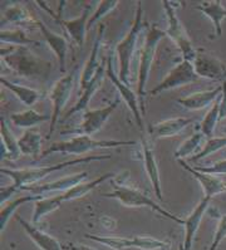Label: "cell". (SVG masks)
Listing matches in <instances>:
<instances>
[{"instance_id": "obj_1", "label": "cell", "mask_w": 226, "mask_h": 250, "mask_svg": "<svg viewBox=\"0 0 226 250\" xmlns=\"http://www.w3.org/2000/svg\"><path fill=\"white\" fill-rule=\"evenodd\" d=\"M1 61L24 78L47 81L52 73V63L32 53L27 47H1Z\"/></svg>"}, {"instance_id": "obj_2", "label": "cell", "mask_w": 226, "mask_h": 250, "mask_svg": "<svg viewBox=\"0 0 226 250\" xmlns=\"http://www.w3.org/2000/svg\"><path fill=\"white\" fill-rule=\"evenodd\" d=\"M111 159L109 155H97V156H87L80 157V159H74L67 162H59L50 166H44V167H30V168H6L1 167L0 172L5 176L10 177L13 181V185L18 190H24L25 188L37 185L41 180L45 179L50 174L57 172V171L64 170L69 166H76L80 164H88L91 161H102V160Z\"/></svg>"}, {"instance_id": "obj_3", "label": "cell", "mask_w": 226, "mask_h": 250, "mask_svg": "<svg viewBox=\"0 0 226 250\" xmlns=\"http://www.w3.org/2000/svg\"><path fill=\"white\" fill-rule=\"evenodd\" d=\"M136 141H116V140H94L91 136L80 135L65 141L53 142L50 147L43 151L41 159L49 156L52 153H64V155H83L98 148H116L135 146Z\"/></svg>"}, {"instance_id": "obj_4", "label": "cell", "mask_w": 226, "mask_h": 250, "mask_svg": "<svg viewBox=\"0 0 226 250\" xmlns=\"http://www.w3.org/2000/svg\"><path fill=\"white\" fill-rule=\"evenodd\" d=\"M166 37V30H162L157 27H151L147 32L144 44L141 49L140 64H138L137 73V96L140 101L141 111L144 115V96H146V85L150 78L151 68H152L153 59H155L156 50L160 42Z\"/></svg>"}, {"instance_id": "obj_5", "label": "cell", "mask_w": 226, "mask_h": 250, "mask_svg": "<svg viewBox=\"0 0 226 250\" xmlns=\"http://www.w3.org/2000/svg\"><path fill=\"white\" fill-rule=\"evenodd\" d=\"M142 15H144L142 1H137L136 17L135 21H133L132 27H131L129 32L127 33V36L116 45V53H117L118 58V77L126 84H131L129 83V78H131V64H132L133 54H135L138 37H140V33H141L142 27H144Z\"/></svg>"}, {"instance_id": "obj_6", "label": "cell", "mask_w": 226, "mask_h": 250, "mask_svg": "<svg viewBox=\"0 0 226 250\" xmlns=\"http://www.w3.org/2000/svg\"><path fill=\"white\" fill-rule=\"evenodd\" d=\"M103 196L109 197V199H116V200H118L122 205L127 206V208H148V209L153 210V211L162 215L164 218L172 220L173 223L180 224L182 227L185 224V220H182V219H180L175 214L164 209L160 204L151 200L146 194L138 191V190L133 188H129V186L120 185V184L116 183L115 190L109 192V194H103Z\"/></svg>"}, {"instance_id": "obj_7", "label": "cell", "mask_w": 226, "mask_h": 250, "mask_svg": "<svg viewBox=\"0 0 226 250\" xmlns=\"http://www.w3.org/2000/svg\"><path fill=\"white\" fill-rule=\"evenodd\" d=\"M162 5H164V13H166V18H167L166 36L170 37L171 41L179 47V49L181 50L184 59L192 63L195 61L197 50L195 49L190 37H188V34L186 33V29L184 28V25H182L179 17H177L176 10L173 8L172 1L164 0V1H162Z\"/></svg>"}, {"instance_id": "obj_8", "label": "cell", "mask_w": 226, "mask_h": 250, "mask_svg": "<svg viewBox=\"0 0 226 250\" xmlns=\"http://www.w3.org/2000/svg\"><path fill=\"white\" fill-rule=\"evenodd\" d=\"M84 238L92 241H96L98 244L113 250L124 249H141V250H168L170 243L159 239L147 238V236H135V238H120V236H98L85 234Z\"/></svg>"}, {"instance_id": "obj_9", "label": "cell", "mask_w": 226, "mask_h": 250, "mask_svg": "<svg viewBox=\"0 0 226 250\" xmlns=\"http://www.w3.org/2000/svg\"><path fill=\"white\" fill-rule=\"evenodd\" d=\"M73 88L74 72H72V73H68L65 74V76H63L62 78H59V80L54 83L52 89L49 91V98L50 101H52V104H53V113H52V121H50L49 132H48L47 139H50L52 135H53L54 130H56L57 122H58L59 118H61L63 108H64L65 104H67L68 101H69V98H71Z\"/></svg>"}, {"instance_id": "obj_10", "label": "cell", "mask_w": 226, "mask_h": 250, "mask_svg": "<svg viewBox=\"0 0 226 250\" xmlns=\"http://www.w3.org/2000/svg\"><path fill=\"white\" fill-rule=\"evenodd\" d=\"M197 78L199 77L195 73L194 64L184 59L182 62L175 65L170 71V73L167 74V77L162 82H160L156 87H153L148 92V94L150 96H157V94L164 93V92L170 91V89H175L182 87V85L191 84V83L196 82Z\"/></svg>"}, {"instance_id": "obj_11", "label": "cell", "mask_w": 226, "mask_h": 250, "mask_svg": "<svg viewBox=\"0 0 226 250\" xmlns=\"http://www.w3.org/2000/svg\"><path fill=\"white\" fill-rule=\"evenodd\" d=\"M106 73L107 77L112 81V83L116 85V88H117L121 98L124 101L127 107H128V108L131 109V112H132L138 128L141 131H144V125H142L144 124V122H142V115H144V113H142V111L140 109L141 106H140L137 92H133L132 89H131V87H129V84H126L124 82H122V81L120 80L118 74L115 73V71H113V59H112L111 53L108 54L106 61Z\"/></svg>"}, {"instance_id": "obj_12", "label": "cell", "mask_w": 226, "mask_h": 250, "mask_svg": "<svg viewBox=\"0 0 226 250\" xmlns=\"http://www.w3.org/2000/svg\"><path fill=\"white\" fill-rule=\"evenodd\" d=\"M192 64L197 77L215 82H226V65L216 57L205 52H197Z\"/></svg>"}, {"instance_id": "obj_13", "label": "cell", "mask_w": 226, "mask_h": 250, "mask_svg": "<svg viewBox=\"0 0 226 250\" xmlns=\"http://www.w3.org/2000/svg\"><path fill=\"white\" fill-rule=\"evenodd\" d=\"M120 103L121 98H116L115 102L109 103V104L102 107V108L91 109V111L87 109L83 113L82 124H81V126L77 130L78 133L85 136H92L94 133H97L104 126V124L111 117L112 113L117 109V107L120 106Z\"/></svg>"}, {"instance_id": "obj_14", "label": "cell", "mask_w": 226, "mask_h": 250, "mask_svg": "<svg viewBox=\"0 0 226 250\" xmlns=\"http://www.w3.org/2000/svg\"><path fill=\"white\" fill-rule=\"evenodd\" d=\"M87 177H88V172H78V174L69 175V176L56 180L53 183L29 186V188H24V191H29L30 194L37 195V196H43V194H49V192L56 191L65 192L68 190H71L72 188H74V186L84 183V180Z\"/></svg>"}, {"instance_id": "obj_15", "label": "cell", "mask_w": 226, "mask_h": 250, "mask_svg": "<svg viewBox=\"0 0 226 250\" xmlns=\"http://www.w3.org/2000/svg\"><path fill=\"white\" fill-rule=\"evenodd\" d=\"M91 12L92 5L88 4L78 18L71 19V21H64V19L61 18V15L56 18V21L61 24V27L68 33V36L71 37L72 41L80 48H82L83 44H84L85 32L88 30V21L91 19L89 18Z\"/></svg>"}, {"instance_id": "obj_16", "label": "cell", "mask_w": 226, "mask_h": 250, "mask_svg": "<svg viewBox=\"0 0 226 250\" xmlns=\"http://www.w3.org/2000/svg\"><path fill=\"white\" fill-rule=\"evenodd\" d=\"M195 121L192 118L187 117L170 118V120L157 122L155 125H150L148 126V133H150V137L152 141L168 139V137L180 135L182 131L185 130L186 127L190 126Z\"/></svg>"}, {"instance_id": "obj_17", "label": "cell", "mask_w": 226, "mask_h": 250, "mask_svg": "<svg viewBox=\"0 0 226 250\" xmlns=\"http://www.w3.org/2000/svg\"><path fill=\"white\" fill-rule=\"evenodd\" d=\"M210 201H211L210 197L204 196L201 201L196 205V208L186 218L185 224H184V227H185V240L182 243L184 250H192L195 236H196L197 230H199L200 225H201L204 215L206 214V210H207Z\"/></svg>"}, {"instance_id": "obj_18", "label": "cell", "mask_w": 226, "mask_h": 250, "mask_svg": "<svg viewBox=\"0 0 226 250\" xmlns=\"http://www.w3.org/2000/svg\"><path fill=\"white\" fill-rule=\"evenodd\" d=\"M179 164L184 170L187 171L188 174H191L197 180V183L200 184V186H201L204 190V194H205L204 196H207L210 197V199H212V197L216 196V195L226 192V181H224V180L220 179L219 176L201 174V172L195 170L192 166L186 164L184 160H179Z\"/></svg>"}, {"instance_id": "obj_19", "label": "cell", "mask_w": 226, "mask_h": 250, "mask_svg": "<svg viewBox=\"0 0 226 250\" xmlns=\"http://www.w3.org/2000/svg\"><path fill=\"white\" fill-rule=\"evenodd\" d=\"M36 24L38 25V28L41 29V34L44 37V41L49 48L53 50V53L56 54L57 59H58L59 64V71L64 73L65 72V61H67V52H68V42L67 39L63 36H59L57 33H54L53 30L49 29V28L45 25L43 21H38L37 19Z\"/></svg>"}, {"instance_id": "obj_20", "label": "cell", "mask_w": 226, "mask_h": 250, "mask_svg": "<svg viewBox=\"0 0 226 250\" xmlns=\"http://www.w3.org/2000/svg\"><path fill=\"white\" fill-rule=\"evenodd\" d=\"M104 64H106V63H104ZM104 64L101 65L100 69H98V72L96 73V76L93 77V80L88 83V85H87L84 89H82L83 93H82V96L80 97V100L77 101V103L74 104V107H72V108L68 111V113L64 116V117H63V120H67V118L72 117V116L76 115V113H78V112L87 111V107H88L89 102H91L92 98L94 97V94L97 93L98 89L101 88V85H102L104 76H107L106 67H104Z\"/></svg>"}, {"instance_id": "obj_21", "label": "cell", "mask_w": 226, "mask_h": 250, "mask_svg": "<svg viewBox=\"0 0 226 250\" xmlns=\"http://www.w3.org/2000/svg\"><path fill=\"white\" fill-rule=\"evenodd\" d=\"M15 219L18 220L21 228L25 230L27 235L32 239L33 243L41 250H63V247L56 238H53V236L47 234V232L41 231L33 223H29V221H27L25 219H23L17 214H15Z\"/></svg>"}, {"instance_id": "obj_22", "label": "cell", "mask_w": 226, "mask_h": 250, "mask_svg": "<svg viewBox=\"0 0 226 250\" xmlns=\"http://www.w3.org/2000/svg\"><path fill=\"white\" fill-rule=\"evenodd\" d=\"M142 153H144V168H146V174L148 176L152 185L153 192L157 196L160 201H164V196H162V188H161V179H160V168L156 161L155 153L151 148L150 144L147 142V140L142 139Z\"/></svg>"}, {"instance_id": "obj_23", "label": "cell", "mask_w": 226, "mask_h": 250, "mask_svg": "<svg viewBox=\"0 0 226 250\" xmlns=\"http://www.w3.org/2000/svg\"><path fill=\"white\" fill-rule=\"evenodd\" d=\"M224 87L219 85L214 89H208V91L196 92L194 94H190L185 98H179L177 103L184 108L191 109V111H199V109H204L208 107L210 104H214L215 101L220 97L223 93Z\"/></svg>"}, {"instance_id": "obj_24", "label": "cell", "mask_w": 226, "mask_h": 250, "mask_svg": "<svg viewBox=\"0 0 226 250\" xmlns=\"http://www.w3.org/2000/svg\"><path fill=\"white\" fill-rule=\"evenodd\" d=\"M103 32H104V25H101L93 42L91 54L87 59L85 67L82 72V77H81V88L82 89H84L88 85V83L93 80V77L96 76L100 67L102 65L101 63H98V56H100V50L103 43Z\"/></svg>"}, {"instance_id": "obj_25", "label": "cell", "mask_w": 226, "mask_h": 250, "mask_svg": "<svg viewBox=\"0 0 226 250\" xmlns=\"http://www.w3.org/2000/svg\"><path fill=\"white\" fill-rule=\"evenodd\" d=\"M18 145L21 153L32 156L33 159H41V145H43V136L37 130H25L21 139H18Z\"/></svg>"}, {"instance_id": "obj_26", "label": "cell", "mask_w": 226, "mask_h": 250, "mask_svg": "<svg viewBox=\"0 0 226 250\" xmlns=\"http://www.w3.org/2000/svg\"><path fill=\"white\" fill-rule=\"evenodd\" d=\"M195 9L206 15L214 25V32L216 37H220L223 34V21L226 18V9L221 5V1H207L205 4H200L195 6Z\"/></svg>"}, {"instance_id": "obj_27", "label": "cell", "mask_w": 226, "mask_h": 250, "mask_svg": "<svg viewBox=\"0 0 226 250\" xmlns=\"http://www.w3.org/2000/svg\"><path fill=\"white\" fill-rule=\"evenodd\" d=\"M0 83H1V85H4L5 88L12 91L13 93L15 94V97L18 98L24 106H34L41 97V93L39 91H37V89H33L30 88V87H27V85L18 84V83H13L10 82V81L6 80V78H4V77L0 78Z\"/></svg>"}, {"instance_id": "obj_28", "label": "cell", "mask_w": 226, "mask_h": 250, "mask_svg": "<svg viewBox=\"0 0 226 250\" xmlns=\"http://www.w3.org/2000/svg\"><path fill=\"white\" fill-rule=\"evenodd\" d=\"M10 121L13 125L19 128H25V130H30L34 126L47 122V121H52V115H45V113H39V112L34 111V109H27L23 112H15L10 116Z\"/></svg>"}, {"instance_id": "obj_29", "label": "cell", "mask_w": 226, "mask_h": 250, "mask_svg": "<svg viewBox=\"0 0 226 250\" xmlns=\"http://www.w3.org/2000/svg\"><path fill=\"white\" fill-rule=\"evenodd\" d=\"M0 133H1V147H4V153L1 155V160L8 157L9 160H17L21 156L18 140L13 135L10 127L6 124L5 118L1 116V124H0Z\"/></svg>"}, {"instance_id": "obj_30", "label": "cell", "mask_w": 226, "mask_h": 250, "mask_svg": "<svg viewBox=\"0 0 226 250\" xmlns=\"http://www.w3.org/2000/svg\"><path fill=\"white\" fill-rule=\"evenodd\" d=\"M113 177H115V174L108 172V174H104L103 176L97 177V179L93 180V181H91V183H82V184H80V185L74 186V188H72L71 190H68V191L61 194L62 195L63 201L65 203V201L76 200V199H80V197L85 196V195L89 194V192H91L92 190H94V188H97V186H100L101 184L106 183L107 180L113 179Z\"/></svg>"}, {"instance_id": "obj_31", "label": "cell", "mask_w": 226, "mask_h": 250, "mask_svg": "<svg viewBox=\"0 0 226 250\" xmlns=\"http://www.w3.org/2000/svg\"><path fill=\"white\" fill-rule=\"evenodd\" d=\"M206 142H207V137L203 132L194 133V135H191L188 139H186L185 141L180 145L177 150L175 151V153H173V156L177 160H182L187 156H191L192 153H194L195 156V155L200 152L199 148L201 146H205Z\"/></svg>"}, {"instance_id": "obj_32", "label": "cell", "mask_w": 226, "mask_h": 250, "mask_svg": "<svg viewBox=\"0 0 226 250\" xmlns=\"http://www.w3.org/2000/svg\"><path fill=\"white\" fill-rule=\"evenodd\" d=\"M63 199L62 195H57L53 197H43L41 200L36 203V208H34V212H33V224L36 225L38 224L41 219L47 216L50 212L56 211L63 205Z\"/></svg>"}, {"instance_id": "obj_33", "label": "cell", "mask_w": 226, "mask_h": 250, "mask_svg": "<svg viewBox=\"0 0 226 250\" xmlns=\"http://www.w3.org/2000/svg\"><path fill=\"white\" fill-rule=\"evenodd\" d=\"M43 199V196H37V195H32V194H28V195H24V196L18 197V199H15L14 201L12 203L6 204L5 208L1 209L0 211V231L3 232L6 228V224L9 221V219L12 218L13 215L15 216V211L18 209L19 206L24 205V204H28V203H37L38 200Z\"/></svg>"}, {"instance_id": "obj_34", "label": "cell", "mask_w": 226, "mask_h": 250, "mask_svg": "<svg viewBox=\"0 0 226 250\" xmlns=\"http://www.w3.org/2000/svg\"><path fill=\"white\" fill-rule=\"evenodd\" d=\"M0 41L1 43L10 44L13 47H25V45H39V42L28 37V33L21 29L14 30H1L0 33Z\"/></svg>"}, {"instance_id": "obj_35", "label": "cell", "mask_w": 226, "mask_h": 250, "mask_svg": "<svg viewBox=\"0 0 226 250\" xmlns=\"http://www.w3.org/2000/svg\"><path fill=\"white\" fill-rule=\"evenodd\" d=\"M219 121H220V97L215 101L201 122V132L207 137V140L214 137V131Z\"/></svg>"}, {"instance_id": "obj_36", "label": "cell", "mask_w": 226, "mask_h": 250, "mask_svg": "<svg viewBox=\"0 0 226 250\" xmlns=\"http://www.w3.org/2000/svg\"><path fill=\"white\" fill-rule=\"evenodd\" d=\"M226 147V136L225 137H212V139H208L206 145L203 147V150L200 151L197 155L192 156V161L197 162L199 160H203L205 157L210 156L212 153H215L216 151L221 150V148Z\"/></svg>"}, {"instance_id": "obj_37", "label": "cell", "mask_w": 226, "mask_h": 250, "mask_svg": "<svg viewBox=\"0 0 226 250\" xmlns=\"http://www.w3.org/2000/svg\"><path fill=\"white\" fill-rule=\"evenodd\" d=\"M118 3H120L118 0H103V1H100L97 9L94 10L93 15H92L91 19H89L88 29H91L93 24H96L98 21H101L102 18L107 17L109 13L113 12V10L117 8Z\"/></svg>"}, {"instance_id": "obj_38", "label": "cell", "mask_w": 226, "mask_h": 250, "mask_svg": "<svg viewBox=\"0 0 226 250\" xmlns=\"http://www.w3.org/2000/svg\"><path fill=\"white\" fill-rule=\"evenodd\" d=\"M30 19L33 18L23 6H10L4 12V21H9V23H21V21H27Z\"/></svg>"}, {"instance_id": "obj_39", "label": "cell", "mask_w": 226, "mask_h": 250, "mask_svg": "<svg viewBox=\"0 0 226 250\" xmlns=\"http://www.w3.org/2000/svg\"><path fill=\"white\" fill-rule=\"evenodd\" d=\"M196 171L201 174L212 175V176H220L226 174V159L215 162L211 166H192Z\"/></svg>"}, {"instance_id": "obj_40", "label": "cell", "mask_w": 226, "mask_h": 250, "mask_svg": "<svg viewBox=\"0 0 226 250\" xmlns=\"http://www.w3.org/2000/svg\"><path fill=\"white\" fill-rule=\"evenodd\" d=\"M226 239V215H223L220 218V221L217 224V229L215 231L214 240L212 244L210 245L208 250H217V248L220 247V244Z\"/></svg>"}, {"instance_id": "obj_41", "label": "cell", "mask_w": 226, "mask_h": 250, "mask_svg": "<svg viewBox=\"0 0 226 250\" xmlns=\"http://www.w3.org/2000/svg\"><path fill=\"white\" fill-rule=\"evenodd\" d=\"M17 191H18V188H15L13 184L9 186H4V188H1V190H0V203H6V201L9 200V197L12 196L13 194H15Z\"/></svg>"}, {"instance_id": "obj_42", "label": "cell", "mask_w": 226, "mask_h": 250, "mask_svg": "<svg viewBox=\"0 0 226 250\" xmlns=\"http://www.w3.org/2000/svg\"><path fill=\"white\" fill-rule=\"evenodd\" d=\"M223 93L220 96V121L226 118V82L224 83Z\"/></svg>"}, {"instance_id": "obj_43", "label": "cell", "mask_w": 226, "mask_h": 250, "mask_svg": "<svg viewBox=\"0 0 226 250\" xmlns=\"http://www.w3.org/2000/svg\"><path fill=\"white\" fill-rule=\"evenodd\" d=\"M63 249H67V250H97L92 247H88V245H73V244L64 245V247H63Z\"/></svg>"}, {"instance_id": "obj_44", "label": "cell", "mask_w": 226, "mask_h": 250, "mask_svg": "<svg viewBox=\"0 0 226 250\" xmlns=\"http://www.w3.org/2000/svg\"><path fill=\"white\" fill-rule=\"evenodd\" d=\"M179 250H184V245H180V247H179Z\"/></svg>"}]
</instances>
